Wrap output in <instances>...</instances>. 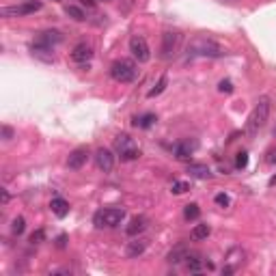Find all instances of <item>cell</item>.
<instances>
[{"label": "cell", "instance_id": "1", "mask_svg": "<svg viewBox=\"0 0 276 276\" xmlns=\"http://www.w3.org/2000/svg\"><path fill=\"white\" fill-rule=\"evenodd\" d=\"M227 54V50L222 48L218 41H214L211 37L198 35L188 43V56L190 58H222Z\"/></svg>", "mask_w": 276, "mask_h": 276}, {"label": "cell", "instance_id": "2", "mask_svg": "<svg viewBox=\"0 0 276 276\" xmlns=\"http://www.w3.org/2000/svg\"><path fill=\"white\" fill-rule=\"evenodd\" d=\"M268 117H270V97L261 95L259 99H257L252 113L248 115V121H246V134H248V136L259 134V130L268 123Z\"/></svg>", "mask_w": 276, "mask_h": 276}, {"label": "cell", "instance_id": "3", "mask_svg": "<svg viewBox=\"0 0 276 276\" xmlns=\"http://www.w3.org/2000/svg\"><path fill=\"white\" fill-rule=\"evenodd\" d=\"M138 76V67L136 63L130 61V58H119L110 65V78L115 82H121V84H130V82L136 80Z\"/></svg>", "mask_w": 276, "mask_h": 276}, {"label": "cell", "instance_id": "4", "mask_svg": "<svg viewBox=\"0 0 276 276\" xmlns=\"http://www.w3.org/2000/svg\"><path fill=\"white\" fill-rule=\"evenodd\" d=\"M125 209L123 207H104L95 211V216H93V225L97 229H115L119 227L123 220H125Z\"/></svg>", "mask_w": 276, "mask_h": 276}, {"label": "cell", "instance_id": "5", "mask_svg": "<svg viewBox=\"0 0 276 276\" xmlns=\"http://www.w3.org/2000/svg\"><path fill=\"white\" fill-rule=\"evenodd\" d=\"M115 151L121 158V162H134L140 158V147L134 143L130 134H119L115 138Z\"/></svg>", "mask_w": 276, "mask_h": 276}, {"label": "cell", "instance_id": "6", "mask_svg": "<svg viewBox=\"0 0 276 276\" xmlns=\"http://www.w3.org/2000/svg\"><path fill=\"white\" fill-rule=\"evenodd\" d=\"M43 7L41 0H24L22 4H13V7H2L0 9V15L2 17H24L31 13H37Z\"/></svg>", "mask_w": 276, "mask_h": 276}, {"label": "cell", "instance_id": "7", "mask_svg": "<svg viewBox=\"0 0 276 276\" xmlns=\"http://www.w3.org/2000/svg\"><path fill=\"white\" fill-rule=\"evenodd\" d=\"M181 43V33L177 31H166L162 33V43H160V58L162 61H171L175 56V52H177Z\"/></svg>", "mask_w": 276, "mask_h": 276}, {"label": "cell", "instance_id": "8", "mask_svg": "<svg viewBox=\"0 0 276 276\" xmlns=\"http://www.w3.org/2000/svg\"><path fill=\"white\" fill-rule=\"evenodd\" d=\"M130 52L138 63H147L151 58L149 43H147V39L143 37V35H134V37L130 39Z\"/></svg>", "mask_w": 276, "mask_h": 276}, {"label": "cell", "instance_id": "9", "mask_svg": "<svg viewBox=\"0 0 276 276\" xmlns=\"http://www.w3.org/2000/svg\"><path fill=\"white\" fill-rule=\"evenodd\" d=\"M63 33L61 31H54V28H48V31H41L37 33V37H35L33 43H37V45H43V48H52L54 50L58 43H63Z\"/></svg>", "mask_w": 276, "mask_h": 276}, {"label": "cell", "instance_id": "10", "mask_svg": "<svg viewBox=\"0 0 276 276\" xmlns=\"http://www.w3.org/2000/svg\"><path fill=\"white\" fill-rule=\"evenodd\" d=\"M91 58H93V48H91V43H86V41H82V43H78L72 50V61L76 63V65H89Z\"/></svg>", "mask_w": 276, "mask_h": 276}, {"label": "cell", "instance_id": "11", "mask_svg": "<svg viewBox=\"0 0 276 276\" xmlns=\"http://www.w3.org/2000/svg\"><path fill=\"white\" fill-rule=\"evenodd\" d=\"M95 164L99 171L104 173H110L115 168V156L110 149H106V147H99V149L95 151Z\"/></svg>", "mask_w": 276, "mask_h": 276}, {"label": "cell", "instance_id": "12", "mask_svg": "<svg viewBox=\"0 0 276 276\" xmlns=\"http://www.w3.org/2000/svg\"><path fill=\"white\" fill-rule=\"evenodd\" d=\"M198 149V143L197 140H179L177 145H175V149H173V154L177 160L181 162H186V160H190L192 154Z\"/></svg>", "mask_w": 276, "mask_h": 276}, {"label": "cell", "instance_id": "13", "mask_svg": "<svg viewBox=\"0 0 276 276\" xmlns=\"http://www.w3.org/2000/svg\"><path fill=\"white\" fill-rule=\"evenodd\" d=\"M86 160H89V149H86V147H78V149H74L72 154H69L67 166L72 168V171H80L86 164Z\"/></svg>", "mask_w": 276, "mask_h": 276}, {"label": "cell", "instance_id": "14", "mask_svg": "<svg viewBox=\"0 0 276 276\" xmlns=\"http://www.w3.org/2000/svg\"><path fill=\"white\" fill-rule=\"evenodd\" d=\"M147 227H149V218L140 214V216H134V218L130 220V225L125 227V233L130 237H138L143 231H147Z\"/></svg>", "mask_w": 276, "mask_h": 276}, {"label": "cell", "instance_id": "15", "mask_svg": "<svg viewBox=\"0 0 276 276\" xmlns=\"http://www.w3.org/2000/svg\"><path fill=\"white\" fill-rule=\"evenodd\" d=\"M145 250H147V239H143V237H136L134 242H127V246H125V255L130 259H138L140 255H145Z\"/></svg>", "mask_w": 276, "mask_h": 276}, {"label": "cell", "instance_id": "16", "mask_svg": "<svg viewBox=\"0 0 276 276\" xmlns=\"http://www.w3.org/2000/svg\"><path fill=\"white\" fill-rule=\"evenodd\" d=\"M156 121H158L156 113H145V115L134 117L132 125H134V127H140V130H149V127H154V125H156Z\"/></svg>", "mask_w": 276, "mask_h": 276}, {"label": "cell", "instance_id": "17", "mask_svg": "<svg viewBox=\"0 0 276 276\" xmlns=\"http://www.w3.org/2000/svg\"><path fill=\"white\" fill-rule=\"evenodd\" d=\"M188 255H190V250H188V246L179 244V246H175V248H173V250L166 255V261H168V263H173V266H177V263L186 261V257H188Z\"/></svg>", "mask_w": 276, "mask_h": 276}, {"label": "cell", "instance_id": "18", "mask_svg": "<svg viewBox=\"0 0 276 276\" xmlns=\"http://www.w3.org/2000/svg\"><path fill=\"white\" fill-rule=\"evenodd\" d=\"M244 257H246V252L242 248H231L227 252V259L225 261H227V266L231 270H237L244 263Z\"/></svg>", "mask_w": 276, "mask_h": 276}, {"label": "cell", "instance_id": "19", "mask_svg": "<svg viewBox=\"0 0 276 276\" xmlns=\"http://www.w3.org/2000/svg\"><path fill=\"white\" fill-rule=\"evenodd\" d=\"M50 209H52V214H54L56 218H65V216L69 214V203L63 197H56V198H52Z\"/></svg>", "mask_w": 276, "mask_h": 276}, {"label": "cell", "instance_id": "20", "mask_svg": "<svg viewBox=\"0 0 276 276\" xmlns=\"http://www.w3.org/2000/svg\"><path fill=\"white\" fill-rule=\"evenodd\" d=\"M31 54H33L35 58H39V61H43V63H54V54H52V48H43V45L33 43V45H31Z\"/></svg>", "mask_w": 276, "mask_h": 276}, {"label": "cell", "instance_id": "21", "mask_svg": "<svg viewBox=\"0 0 276 276\" xmlns=\"http://www.w3.org/2000/svg\"><path fill=\"white\" fill-rule=\"evenodd\" d=\"M188 173L195 179H209L211 177V171H209L207 164H188Z\"/></svg>", "mask_w": 276, "mask_h": 276}, {"label": "cell", "instance_id": "22", "mask_svg": "<svg viewBox=\"0 0 276 276\" xmlns=\"http://www.w3.org/2000/svg\"><path fill=\"white\" fill-rule=\"evenodd\" d=\"M184 263H186V270H188V272H192V274H198V272L203 270L201 257H198V255H192V252L186 257V261H184Z\"/></svg>", "mask_w": 276, "mask_h": 276}, {"label": "cell", "instance_id": "23", "mask_svg": "<svg viewBox=\"0 0 276 276\" xmlns=\"http://www.w3.org/2000/svg\"><path fill=\"white\" fill-rule=\"evenodd\" d=\"M211 233L209 225H195V229L190 231V237L195 239V242H201V239H207Z\"/></svg>", "mask_w": 276, "mask_h": 276}, {"label": "cell", "instance_id": "24", "mask_svg": "<svg viewBox=\"0 0 276 276\" xmlns=\"http://www.w3.org/2000/svg\"><path fill=\"white\" fill-rule=\"evenodd\" d=\"M65 13L72 17V20H76V22H84V20H86V13L78 7V4H67V7H65Z\"/></svg>", "mask_w": 276, "mask_h": 276}, {"label": "cell", "instance_id": "25", "mask_svg": "<svg viewBox=\"0 0 276 276\" xmlns=\"http://www.w3.org/2000/svg\"><path fill=\"white\" fill-rule=\"evenodd\" d=\"M198 216H201V207H198L197 203H188L184 207V218L186 220H198Z\"/></svg>", "mask_w": 276, "mask_h": 276}, {"label": "cell", "instance_id": "26", "mask_svg": "<svg viewBox=\"0 0 276 276\" xmlns=\"http://www.w3.org/2000/svg\"><path fill=\"white\" fill-rule=\"evenodd\" d=\"M24 231H26V220H24V216H17V218H13V222H11V233L20 237Z\"/></svg>", "mask_w": 276, "mask_h": 276}, {"label": "cell", "instance_id": "27", "mask_svg": "<svg viewBox=\"0 0 276 276\" xmlns=\"http://www.w3.org/2000/svg\"><path fill=\"white\" fill-rule=\"evenodd\" d=\"M166 84H168V78H166V76H162V78L158 80V84H156V86H154V89H151L149 93H147V97H158V95H160V93H162L164 89H166Z\"/></svg>", "mask_w": 276, "mask_h": 276}, {"label": "cell", "instance_id": "28", "mask_svg": "<svg viewBox=\"0 0 276 276\" xmlns=\"http://www.w3.org/2000/svg\"><path fill=\"white\" fill-rule=\"evenodd\" d=\"M188 190H190V184H188V181H173V186H171L173 195H186Z\"/></svg>", "mask_w": 276, "mask_h": 276}, {"label": "cell", "instance_id": "29", "mask_svg": "<svg viewBox=\"0 0 276 276\" xmlns=\"http://www.w3.org/2000/svg\"><path fill=\"white\" fill-rule=\"evenodd\" d=\"M214 201L218 207H229V205H231V198H229V195H225V192H218Z\"/></svg>", "mask_w": 276, "mask_h": 276}, {"label": "cell", "instance_id": "30", "mask_svg": "<svg viewBox=\"0 0 276 276\" xmlns=\"http://www.w3.org/2000/svg\"><path fill=\"white\" fill-rule=\"evenodd\" d=\"M236 166H237V168H246V166H248V154H246V151H239V154H237V158H236Z\"/></svg>", "mask_w": 276, "mask_h": 276}, {"label": "cell", "instance_id": "31", "mask_svg": "<svg viewBox=\"0 0 276 276\" xmlns=\"http://www.w3.org/2000/svg\"><path fill=\"white\" fill-rule=\"evenodd\" d=\"M218 91H220V93H233V82H231V80H220Z\"/></svg>", "mask_w": 276, "mask_h": 276}, {"label": "cell", "instance_id": "32", "mask_svg": "<svg viewBox=\"0 0 276 276\" xmlns=\"http://www.w3.org/2000/svg\"><path fill=\"white\" fill-rule=\"evenodd\" d=\"M43 237H45L43 229H37V231L31 236V244H41V242H43Z\"/></svg>", "mask_w": 276, "mask_h": 276}, {"label": "cell", "instance_id": "33", "mask_svg": "<svg viewBox=\"0 0 276 276\" xmlns=\"http://www.w3.org/2000/svg\"><path fill=\"white\" fill-rule=\"evenodd\" d=\"M266 162L270 164V166H276V147H272V149L266 154Z\"/></svg>", "mask_w": 276, "mask_h": 276}, {"label": "cell", "instance_id": "34", "mask_svg": "<svg viewBox=\"0 0 276 276\" xmlns=\"http://www.w3.org/2000/svg\"><path fill=\"white\" fill-rule=\"evenodd\" d=\"M56 246L58 248H65L67 246V233H61V236L56 237Z\"/></svg>", "mask_w": 276, "mask_h": 276}, {"label": "cell", "instance_id": "35", "mask_svg": "<svg viewBox=\"0 0 276 276\" xmlns=\"http://www.w3.org/2000/svg\"><path fill=\"white\" fill-rule=\"evenodd\" d=\"M2 136H4V140H11L13 138V130L9 125H2Z\"/></svg>", "mask_w": 276, "mask_h": 276}, {"label": "cell", "instance_id": "36", "mask_svg": "<svg viewBox=\"0 0 276 276\" xmlns=\"http://www.w3.org/2000/svg\"><path fill=\"white\" fill-rule=\"evenodd\" d=\"M9 198H11V197H9V192H7V190H2V203H9Z\"/></svg>", "mask_w": 276, "mask_h": 276}, {"label": "cell", "instance_id": "37", "mask_svg": "<svg viewBox=\"0 0 276 276\" xmlns=\"http://www.w3.org/2000/svg\"><path fill=\"white\" fill-rule=\"evenodd\" d=\"M274 184H276V175H274L272 179H270V186H274Z\"/></svg>", "mask_w": 276, "mask_h": 276}, {"label": "cell", "instance_id": "38", "mask_svg": "<svg viewBox=\"0 0 276 276\" xmlns=\"http://www.w3.org/2000/svg\"><path fill=\"white\" fill-rule=\"evenodd\" d=\"M97 2H113V0H97Z\"/></svg>", "mask_w": 276, "mask_h": 276}, {"label": "cell", "instance_id": "39", "mask_svg": "<svg viewBox=\"0 0 276 276\" xmlns=\"http://www.w3.org/2000/svg\"><path fill=\"white\" fill-rule=\"evenodd\" d=\"M231 2H233V0H231Z\"/></svg>", "mask_w": 276, "mask_h": 276}]
</instances>
